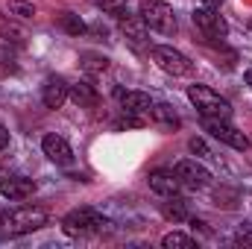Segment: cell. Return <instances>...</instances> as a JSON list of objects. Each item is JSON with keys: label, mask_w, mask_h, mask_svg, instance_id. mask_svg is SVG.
I'll list each match as a JSON object with an SVG mask.
<instances>
[{"label": "cell", "mask_w": 252, "mask_h": 249, "mask_svg": "<svg viewBox=\"0 0 252 249\" xmlns=\"http://www.w3.org/2000/svg\"><path fill=\"white\" fill-rule=\"evenodd\" d=\"M202 124H205V129H208L217 141H223V144H229V147H235V150H247V147H250V138H247L244 132H238L235 126L229 124V121H223V118H202Z\"/></svg>", "instance_id": "6"}, {"label": "cell", "mask_w": 252, "mask_h": 249, "mask_svg": "<svg viewBox=\"0 0 252 249\" xmlns=\"http://www.w3.org/2000/svg\"><path fill=\"white\" fill-rule=\"evenodd\" d=\"M118 97L124 103V112H129V115H144L153 109L150 94H144V91H118Z\"/></svg>", "instance_id": "14"}, {"label": "cell", "mask_w": 252, "mask_h": 249, "mask_svg": "<svg viewBox=\"0 0 252 249\" xmlns=\"http://www.w3.org/2000/svg\"><path fill=\"white\" fill-rule=\"evenodd\" d=\"M44 223H47V211L44 208H12V211L0 214V226L9 235H27V232L41 229Z\"/></svg>", "instance_id": "1"}, {"label": "cell", "mask_w": 252, "mask_h": 249, "mask_svg": "<svg viewBox=\"0 0 252 249\" xmlns=\"http://www.w3.org/2000/svg\"><path fill=\"white\" fill-rule=\"evenodd\" d=\"M62 27H64V32H70V35H82V32H85V21L76 18V15H64Z\"/></svg>", "instance_id": "21"}, {"label": "cell", "mask_w": 252, "mask_h": 249, "mask_svg": "<svg viewBox=\"0 0 252 249\" xmlns=\"http://www.w3.org/2000/svg\"><path fill=\"white\" fill-rule=\"evenodd\" d=\"M67 91H70V85L62 76H47V82L41 88V100L47 109H62V103L67 100Z\"/></svg>", "instance_id": "11"}, {"label": "cell", "mask_w": 252, "mask_h": 249, "mask_svg": "<svg viewBox=\"0 0 252 249\" xmlns=\"http://www.w3.org/2000/svg\"><path fill=\"white\" fill-rule=\"evenodd\" d=\"M179 187H182V182L173 170H153L150 173V190H156L158 196H176Z\"/></svg>", "instance_id": "13"}, {"label": "cell", "mask_w": 252, "mask_h": 249, "mask_svg": "<svg viewBox=\"0 0 252 249\" xmlns=\"http://www.w3.org/2000/svg\"><path fill=\"white\" fill-rule=\"evenodd\" d=\"M0 193L15 199V202H21V199L35 193V182L27 179V176H6V179H0Z\"/></svg>", "instance_id": "10"}, {"label": "cell", "mask_w": 252, "mask_h": 249, "mask_svg": "<svg viewBox=\"0 0 252 249\" xmlns=\"http://www.w3.org/2000/svg\"><path fill=\"white\" fill-rule=\"evenodd\" d=\"M244 79H247V85L252 88V70H247V73H244Z\"/></svg>", "instance_id": "29"}, {"label": "cell", "mask_w": 252, "mask_h": 249, "mask_svg": "<svg viewBox=\"0 0 252 249\" xmlns=\"http://www.w3.org/2000/svg\"><path fill=\"white\" fill-rule=\"evenodd\" d=\"M188 100L199 109L202 118H223V121L232 118V106H229V100L220 97L217 91H211L208 85H190L188 88Z\"/></svg>", "instance_id": "3"}, {"label": "cell", "mask_w": 252, "mask_h": 249, "mask_svg": "<svg viewBox=\"0 0 252 249\" xmlns=\"http://www.w3.org/2000/svg\"><path fill=\"white\" fill-rule=\"evenodd\" d=\"M153 59H156V64H158L164 73H173V76H185V73H190V67H193L185 53H179V50H173V47H167V44L153 47Z\"/></svg>", "instance_id": "5"}, {"label": "cell", "mask_w": 252, "mask_h": 249, "mask_svg": "<svg viewBox=\"0 0 252 249\" xmlns=\"http://www.w3.org/2000/svg\"><path fill=\"white\" fill-rule=\"evenodd\" d=\"M0 32H3L6 38H12V41H21V32H18V30H15V27H12L3 15H0Z\"/></svg>", "instance_id": "22"}, {"label": "cell", "mask_w": 252, "mask_h": 249, "mask_svg": "<svg viewBox=\"0 0 252 249\" xmlns=\"http://www.w3.org/2000/svg\"><path fill=\"white\" fill-rule=\"evenodd\" d=\"M150 118H153L156 124H161V126H179V115H176L167 103L153 106V109H150Z\"/></svg>", "instance_id": "16"}, {"label": "cell", "mask_w": 252, "mask_h": 249, "mask_svg": "<svg viewBox=\"0 0 252 249\" xmlns=\"http://www.w3.org/2000/svg\"><path fill=\"white\" fill-rule=\"evenodd\" d=\"M62 226H64V232L73 235V238H88V235L106 232L112 223H109L103 214H97L94 208H76V211H70L62 220Z\"/></svg>", "instance_id": "2"}, {"label": "cell", "mask_w": 252, "mask_h": 249, "mask_svg": "<svg viewBox=\"0 0 252 249\" xmlns=\"http://www.w3.org/2000/svg\"><path fill=\"white\" fill-rule=\"evenodd\" d=\"M0 67L15 70V56H12V50H9V47H0Z\"/></svg>", "instance_id": "24"}, {"label": "cell", "mask_w": 252, "mask_h": 249, "mask_svg": "<svg viewBox=\"0 0 252 249\" xmlns=\"http://www.w3.org/2000/svg\"><path fill=\"white\" fill-rule=\"evenodd\" d=\"M238 244H252V226L250 223L241 226V232H238Z\"/></svg>", "instance_id": "25"}, {"label": "cell", "mask_w": 252, "mask_h": 249, "mask_svg": "<svg viewBox=\"0 0 252 249\" xmlns=\"http://www.w3.org/2000/svg\"><path fill=\"white\" fill-rule=\"evenodd\" d=\"M190 153H199V156H208V147H205V141H199V138H190Z\"/></svg>", "instance_id": "26"}, {"label": "cell", "mask_w": 252, "mask_h": 249, "mask_svg": "<svg viewBox=\"0 0 252 249\" xmlns=\"http://www.w3.org/2000/svg\"><path fill=\"white\" fill-rule=\"evenodd\" d=\"M173 173L179 176V182L185 187H205L211 182V173H208L202 164H196V161H179V164L173 167Z\"/></svg>", "instance_id": "8"}, {"label": "cell", "mask_w": 252, "mask_h": 249, "mask_svg": "<svg viewBox=\"0 0 252 249\" xmlns=\"http://www.w3.org/2000/svg\"><path fill=\"white\" fill-rule=\"evenodd\" d=\"M100 9H106V12H121L126 6V0H94Z\"/></svg>", "instance_id": "23"}, {"label": "cell", "mask_w": 252, "mask_h": 249, "mask_svg": "<svg viewBox=\"0 0 252 249\" xmlns=\"http://www.w3.org/2000/svg\"><path fill=\"white\" fill-rule=\"evenodd\" d=\"M193 24H196L208 38H223V35H226V30H229V27H226V21H223L211 6L196 9V12H193Z\"/></svg>", "instance_id": "7"}, {"label": "cell", "mask_w": 252, "mask_h": 249, "mask_svg": "<svg viewBox=\"0 0 252 249\" xmlns=\"http://www.w3.org/2000/svg\"><path fill=\"white\" fill-rule=\"evenodd\" d=\"M9 147V132H6V126L0 124V150H6Z\"/></svg>", "instance_id": "27"}, {"label": "cell", "mask_w": 252, "mask_h": 249, "mask_svg": "<svg viewBox=\"0 0 252 249\" xmlns=\"http://www.w3.org/2000/svg\"><path fill=\"white\" fill-rule=\"evenodd\" d=\"M121 30H124L126 41H129L135 50H147V47H150V32H147L144 18H121Z\"/></svg>", "instance_id": "9"}, {"label": "cell", "mask_w": 252, "mask_h": 249, "mask_svg": "<svg viewBox=\"0 0 252 249\" xmlns=\"http://www.w3.org/2000/svg\"><path fill=\"white\" fill-rule=\"evenodd\" d=\"M141 18L150 30H158L164 35L176 32V15L164 0H141Z\"/></svg>", "instance_id": "4"}, {"label": "cell", "mask_w": 252, "mask_h": 249, "mask_svg": "<svg viewBox=\"0 0 252 249\" xmlns=\"http://www.w3.org/2000/svg\"><path fill=\"white\" fill-rule=\"evenodd\" d=\"M70 97L76 100V106H94L97 103V91L91 82H76L70 85Z\"/></svg>", "instance_id": "15"}, {"label": "cell", "mask_w": 252, "mask_h": 249, "mask_svg": "<svg viewBox=\"0 0 252 249\" xmlns=\"http://www.w3.org/2000/svg\"><path fill=\"white\" fill-rule=\"evenodd\" d=\"M161 214L167 220H188V208L182 199H170V202H161Z\"/></svg>", "instance_id": "19"}, {"label": "cell", "mask_w": 252, "mask_h": 249, "mask_svg": "<svg viewBox=\"0 0 252 249\" xmlns=\"http://www.w3.org/2000/svg\"><path fill=\"white\" fill-rule=\"evenodd\" d=\"M79 64H82V70H88V73H103V70L109 67V59L100 56V53H82V56H79Z\"/></svg>", "instance_id": "17"}, {"label": "cell", "mask_w": 252, "mask_h": 249, "mask_svg": "<svg viewBox=\"0 0 252 249\" xmlns=\"http://www.w3.org/2000/svg\"><path fill=\"white\" fill-rule=\"evenodd\" d=\"M9 15L32 18V15H35V6H32V3H27V0H9Z\"/></svg>", "instance_id": "20"}, {"label": "cell", "mask_w": 252, "mask_h": 249, "mask_svg": "<svg viewBox=\"0 0 252 249\" xmlns=\"http://www.w3.org/2000/svg\"><path fill=\"white\" fill-rule=\"evenodd\" d=\"M202 3H205V6H211V9H214V6H220V3H223V0H202Z\"/></svg>", "instance_id": "28"}, {"label": "cell", "mask_w": 252, "mask_h": 249, "mask_svg": "<svg viewBox=\"0 0 252 249\" xmlns=\"http://www.w3.org/2000/svg\"><path fill=\"white\" fill-rule=\"evenodd\" d=\"M41 150H44V156L50 158V161H56V164H70L73 161V150H70V144L59 138V135H47L44 141H41Z\"/></svg>", "instance_id": "12"}, {"label": "cell", "mask_w": 252, "mask_h": 249, "mask_svg": "<svg viewBox=\"0 0 252 249\" xmlns=\"http://www.w3.org/2000/svg\"><path fill=\"white\" fill-rule=\"evenodd\" d=\"M161 247L164 249H193L196 247V241L188 238V235H182V232H170V235H164Z\"/></svg>", "instance_id": "18"}]
</instances>
